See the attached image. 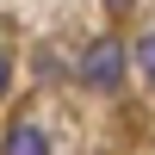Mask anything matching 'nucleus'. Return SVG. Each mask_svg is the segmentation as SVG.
I'll return each mask as SVG.
<instances>
[{"instance_id": "nucleus-1", "label": "nucleus", "mask_w": 155, "mask_h": 155, "mask_svg": "<svg viewBox=\"0 0 155 155\" xmlns=\"http://www.w3.org/2000/svg\"><path fill=\"white\" fill-rule=\"evenodd\" d=\"M81 81L87 87H106V93L124 81V50L112 44V37H93V44L81 50Z\"/></svg>"}, {"instance_id": "nucleus-2", "label": "nucleus", "mask_w": 155, "mask_h": 155, "mask_svg": "<svg viewBox=\"0 0 155 155\" xmlns=\"http://www.w3.org/2000/svg\"><path fill=\"white\" fill-rule=\"evenodd\" d=\"M0 155H50V137L37 130L31 118H19V124L6 130V143H0Z\"/></svg>"}, {"instance_id": "nucleus-3", "label": "nucleus", "mask_w": 155, "mask_h": 155, "mask_svg": "<svg viewBox=\"0 0 155 155\" xmlns=\"http://www.w3.org/2000/svg\"><path fill=\"white\" fill-rule=\"evenodd\" d=\"M137 74L155 87V31H143V37H137Z\"/></svg>"}, {"instance_id": "nucleus-4", "label": "nucleus", "mask_w": 155, "mask_h": 155, "mask_svg": "<svg viewBox=\"0 0 155 155\" xmlns=\"http://www.w3.org/2000/svg\"><path fill=\"white\" fill-rule=\"evenodd\" d=\"M6 87H12V50L0 44V99H6Z\"/></svg>"}, {"instance_id": "nucleus-5", "label": "nucleus", "mask_w": 155, "mask_h": 155, "mask_svg": "<svg viewBox=\"0 0 155 155\" xmlns=\"http://www.w3.org/2000/svg\"><path fill=\"white\" fill-rule=\"evenodd\" d=\"M106 6H118V12H124V6H130V0H106Z\"/></svg>"}]
</instances>
